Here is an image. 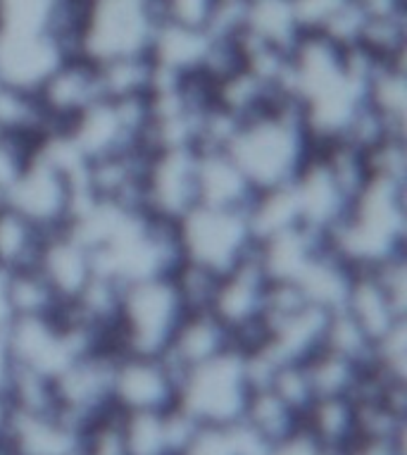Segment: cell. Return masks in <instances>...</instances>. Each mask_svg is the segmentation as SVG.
<instances>
[{
  "label": "cell",
  "mask_w": 407,
  "mask_h": 455,
  "mask_svg": "<svg viewBox=\"0 0 407 455\" xmlns=\"http://www.w3.org/2000/svg\"><path fill=\"white\" fill-rule=\"evenodd\" d=\"M312 150L315 143L305 127L303 112L293 98L283 96L241 122L227 153L255 191H267L296 180Z\"/></svg>",
  "instance_id": "cell-1"
},
{
  "label": "cell",
  "mask_w": 407,
  "mask_h": 455,
  "mask_svg": "<svg viewBox=\"0 0 407 455\" xmlns=\"http://www.w3.org/2000/svg\"><path fill=\"white\" fill-rule=\"evenodd\" d=\"M324 243L353 269L374 267L391 255L405 253L407 184L370 177Z\"/></svg>",
  "instance_id": "cell-2"
},
{
  "label": "cell",
  "mask_w": 407,
  "mask_h": 455,
  "mask_svg": "<svg viewBox=\"0 0 407 455\" xmlns=\"http://www.w3.org/2000/svg\"><path fill=\"white\" fill-rule=\"evenodd\" d=\"M186 315L170 276H148L122 283L115 351L119 355H163Z\"/></svg>",
  "instance_id": "cell-3"
},
{
  "label": "cell",
  "mask_w": 407,
  "mask_h": 455,
  "mask_svg": "<svg viewBox=\"0 0 407 455\" xmlns=\"http://www.w3.org/2000/svg\"><path fill=\"white\" fill-rule=\"evenodd\" d=\"M163 22L160 0H86L79 55L91 62L148 55Z\"/></svg>",
  "instance_id": "cell-4"
},
{
  "label": "cell",
  "mask_w": 407,
  "mask_h": 455,
  "mask_svg": "<svg viewBox=\"0 0 407 455\" xmlns=\"http://www.w3.org/2000/svg\"><path fill=\"white\" fill-rule=\"evenodd\" d=\"M251 391L243 353L229 348L181 377L177 405L198 425H236Z\"/></svg>",
  "instance_id": "cell-5"
},
{
  "label": "cell",
  "mask_w": 407,
  "mask_h": 455,
  "mask_svg": "<svg viewBox=\"0 0 407 455\" xmlns=\"http://www.w3.org/2000/svg\"><path fill=\"white\" fill-rule=\"evenodd\" d=\"M184 260L224 275L255 248L245 210L196 205L177 222Z\"/></svg>",
  "instance_id": "cell-6"
},
{
  "label": "cell",
  "mask_w": 407,
  "mask_h": 455,
  "mask_svg": "<svg viewBox=\"0 0 407 455\" xmlns=\"http://www.w3.org/2000/svg\"><path fill=\"white\" fill-rule=\"evenodd\" d=\"M82 174L84 170L72 172L34 146L29 163L24 164L5 203L41 227L45 234L55 232L62 229L72 215L76 196L82 191Z\"/></svg>",
  "instance_id": "cell-7"
},
{
  "label": "cell",
  "mask_w": 407,
  "mask_h": 455,
  "mask_svg": "<svg viewBox=\"0 0 407 455\" xmlns=\"http://www.w3.org/2000/svg\"><path fill=\"white\" fill-rule=\"evenodd\" d=\"M196 205H198L196 150L167 148L148 153L146 174H143V212L179 222Z\"/></svg>",
  "instance_id": "cell-8"
},
{
  "label": "cell",
  "mask_w": 407,
  "mask_h": 455,
  "mask_svg": "<svg viewBox=\"0 0 407 455\" xmlns=\"http://www.w3.org/2000/svg\"><path fill=\"white\" fill-rule=\"evenodd\" d=\"M177 398L179 377L163 355H117L112 405L119 412H163L174 408Z\"/></svg>",
  "instance_id": "cell-9"
},
{
  "label": "cell",
  "mask_w": 407,
  "mask_h": 455,
  "mask_svg": "<svg viewBox=\"0 0 407 455\" xmlns=\"http://www.w3.org/2000/svg\"><path fill=\"white\" fill-rule=\"evenodd\" d=\"M36 96L52 132H62L82 112L89 110L91 105L103 100L96 62L82 55H69L38 84Z\"/></svg>",
  "instance_id": "cell-10"
},
{
  "label": "cell",
  "mask_w": 407,
  "mask_h": 455,
  "mask_svg": "<svg viewBox=\"0 0 407 455\" xmlns=\"http://www.w3.org/2000/svg\"><path fill=\"white\" fill-rule=\"evenodd\" d=\"M65 51L45 31L0 29V82L36 91Z\"/></svg>",
  "instance_id": "cell-11"
},
{
  "label": "cell",
  "mask_w": 407,
  "mask_h": 455,
  "mask_svg": "<svg viewBox=\"0 0 407 455\" xmlns=\"http://www.w3.org/2000/svg\"><path fill=\"white\" fill-rule=\"evenodd\" d=\"M234 348L231 331L210 310L186 313L174 329L170 344L163 351L167 365L177 372L179 384L188 370Z\"/></svg>",
  "instance_id": "cell-12"
},
{
  "label": "cell",
  "mask_w": 407,
  "mask_h": 455,
  "mask_svg": "<svg viewBox=\"0 0 407 455\" xmlns=\"http://www.w3.org/2000/svg\"><path fill=\"white\" fill-rule=\"evenodd\" d=\"M36 267L65 303L75 299L91 282V276L96 275L93 248L86 246L79 236L62 227V229L45 234Z\"/></svg>",
  "instance_id": "cell-13"
},
{
  "label": "cell",
  "mask_w": 407,
  "mask_h": 455,
  "mask_svg": "<svg viewBox=\"0 0 407 455\" xmlns=\"http://www.w3.org/2000/svg\"><path fill=\"white\" fill-rule=\"evenodd\" d=\"M196 187L198 205L245 210L255 196L241 167L227 150H196Z\"/></svg>",
  "instance_id": "cell-14"
},
{
  "label": "cell",
  "mask_w": 407,
  "mask_h": 455,
  "mask_svg": "<svg viewBox=\"0 0 407 455\" xmlns=\"http://www.w3.org/2000/svg\"><path fill=\"white\" fill-rule=\"evenodd\" d=\"M341 307L370 334L371 341H377L398 322L407 320L405 310L393 303L371 269H353V279Z\"/></svg>",
  "instance_id": "cell-15"
},
{
  "label": "cell",
  "mask_w": 407,
  "mask_h": 455,
  "mask_svg": "<svg viewBox=\"0 0 407 455\" xmlns=\"http://www.w3.org/2000/svg\"><path fill=\"white\" fill-rule=\"evenodd\" d=\"M52 127L45 117L36 91L0 82V136L38 143Z\"/></svg>",
  "instance_id": "cell-16"
},
{
  "label": "cell",
  "mask_w": 407,
  "mask_h": 455,
  "mask_svg": "<svg viewBox=\"0 0 407 455\" xmlns=\"http://www.w3.org/2000/svg\"><path fill=\"white\" fill-rule=\"evenodd\" d=\"M45 232L27 220L22 212L0 203V269L34 267L44 246Z\"/></svg>",
  "instance_id": "cell-17"
},
{
  "label": "cell",
  "mask_w": 407,
  "mask_h": 455,
  "mask_svg": "<svg viewBox=\"0 0 407 455\" xmlns=\"http://www.w3.org/2000/svg\"><path fill=\"white\" fill-rule=\"evenodd\" d=\"M243 31L262 44L276 45L283 51H291V45L303 34L291 0H248Z\"/></svg>",
  "instance_id": "cell-18"
},
{
  "label": "cell",
  "mask_w": 407,
  "mask_h": 455,
  "mask_svg": "<svg viewBox=\"0 0 407 455\" xmlns=\"http://www.w3.org/2000/svg\"><path fill=\"white\" fill-rule=\"evenodd\" d=\"M100 93L108 100L148 96L156 84V62L150 55H122L96 62Z\"/></svg>",
  "instance_id": "cell-19"
},
{
  "label": "cell",
  "mask_w": 407,
  "mask_h": 455,
  "mask_svg": "<svg viewBox=\"0 0 407 455\" xmlns=\"http://www.w3.org/2000/svg\"><path fill=\"white\" fill-rule=\"evenodd\" d=\"M364 103L407 134V62H381L364 89Z\"/></svg>",
  "instance_id": "cell-20"
},
{
  "label": "cell",
  "mask_w": 407,
  "mask_h": 455,
  "mask_svg": "<svg viewBox=\"0 0 407 455\" xmlns=\"http://www.w3.org/2000/svg\"><path fill=\"white\" fill-rule=\"evenodd\" d=\"M8 303L12 320L17 317H52L62 306L51 282L34 267L8 272Z\"/></svg>",
  "instance_id": "cell-21"
},
{
  "label": "cell",
  "mask_w": 407,
  "mask_h": 455,
  "mask_svg": "<svg viewBox=\"0 0 407 455\" xmlns=\"http://www.w3.org/2000/svg\"><path fill=\"white\" fill-rule=\"evenodd\" d=\"M219 276L212 269L203 267L193 260H181L177 267L170 272L172 286L177 291L181 306L186 313H198V310H210L212 299H215Z\"/></svg>",
  "instance_id": "cell-22"
},
{
  "label": "cell",
  "mask_w": 407,
  "mask_h": 455,
  "mask_svg": "<svg viewBox=\"0 0 407 455\" xmlns=\"http://www.w3.org/2000/svg\"><path fill=\"white\" fill-rule=\"evenodd\" d=\"M36 143L20 141L10 136H0V203H5L10 188L22 174L24 164L29 163L31 150Z\"/></svg>",
  "instance_id": "cell-23"
},
{
  "label": "cell",
  "mask_w": 407,
  "mask_h": 455,
  "mask_svg": "<svg viewBox=\"0 0 407 455\" xmlns=\"http://www.w3.org/2000/svg\"><path fill=\"white\" fill-rule=\"evenodd\" d=\"M160 3H163L164 22L208 31V24L215 15L219 0H160Z\"/></svg>",
  "instance_id": "cell-24"
},
{
  "label": "cell",
  "mask_w": 407,
  "mask_h": 455,
  "mask_svg": "<svg viewBox=\"0 0 407 455\" xmlns=\"http://www.w3.org/2000/svg\"><path fill=\"white\" fill-rule=\"evenodd\" d=\"M10 322H12V313L8 303V272L0 269V331H5Z\"/></svg>",
  "instance_id": "cell-25"
}]
</instances>
